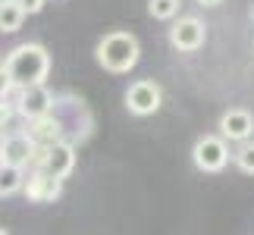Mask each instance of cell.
Wrapping results in <instances>:
<instances>
[{
  "label": "cell",
  "instance_id": "13",
  "mask_svg": "<svg viewBox=\"0 0 254 235\" xmlns=\"http://www.w3.org/2000/svg\"><path fill=\"white\" fill-rule=\"evenodd\" d=\"M179 6H182V0H148V13L154 19H160V22L176 19L179 16Z\"/></svg>",
  "mask_w": 254,
  "mask_h": 235
},
{
  "label": "cell",
  "instance_id": "19",
  "mask_svg": "<svg viewBox=\"0 0 254 235\" xmlns=\"http://www.w3.org/2000/svg\"><path fill=\"white\" fill-rule=\"evenodd\" d=\"M194 3H201V6H220L223 0H194Z\"/></svg>",
  "mask_w": 254,
  "mask_h": 235
},
{
  "label": "cell",
  "instance_id": "6",
  "mask_svg": "<svg viewBox=\"0 0 254 235\" xmlns=\"http://www.w3.org/2000/svg\"><path fill=\"white\" fill-rule=\"evenodd\" d=\"M160 101H163V91H160L157 82H151V78H138V82H132L129 91H126V107H129V113H135V116L157 113Z\"/></svg>",
  "mask_w": 254,
  "mask_h": 235
},
{
  "label": "cell",
  "instance_id": "8",
  "mask_svg": "<svg viewBox=\"0 0 254 235\" xmlns=\"http://www.w3.org/2000/svg\"><path fill=\"white\" fill-rule=\"evenodd\" d=\"M251 135H254V116L245 107H232V110L220 116V138L223 141L245 144V141H251Z\"/></svg>",
  "mask_w": 254,
  "mask_h": 235
},
{
  "label": "cell",
  "instance_id": "2",
  "mask_svg": "<svg viewBox=\"0 0 254 235\" xmlns=\"http://www.w3.org/2000/svg\"><path fill=\"white\" fill-rule=\"evenodd\" d=\"M97 63L104 66L107 72L113 75H123L138 66V57H141V44L132 32H110L97 41Z\"/></svg>",
  "mask_w": 254,
  "mask_h": 235
},
{
  "label": "cell",
  "instance_id": "15",
  "mask_svg": "<svg viewBox=\"0 0 254 235\" xmlns=\"http://www.w3.org/2000/svg\"><path fill=\"white\" fill-rule=\"evenodd\" d=\"M232 160H236V166H239L242 173L254 176V141H245V144H239V148L232 151Z\"/></svg>",
  "mask_w": 254,
  "mask_h": 235
},
{
  "label": "cell",
  "instance_id": "21",
  "mask_svg": "<svg viewBox=\"0 0 254 235\" xmlns=\"http://www.w3.org/2000/svg\"><path fill=\"white\" fill-rule=\"evenodd\" d=\"M9 3H16V0H0V6H9Z\"/></svg>",
  "mask_w": 254,
  "mask_h": 235
},
{
  "label": "cell",
  "instance_id": "12",
  "mask_svg": "<svg viewBox=\"0 0 254 235\" xmlns=\"http://www.w3.org/2000/svg\"><path fill=\"white\" fill-rule=\"evenodd\" d=\"M22 188H25V170L0 163V198H9V194H16Z\"/></svg>",
  "mask_w": 254,
  "mask_h": 235
},
{
  "label": "cell",
  "instance_id": "11",
  "mask_svg": "<svg viewBox=\"0 0 254 235\" xmlns=\"http://www.w3.org/2000/svg\"><path fill=\"white\" fill-rule=\"evenodd\" d=\"M35 151H38V148L28 141L25 132L6 135V138H3V163H6V166H19V170L32 166V163H35Z\"/></svg>",
  "mask_w": 254,
  "mask_h": 235
},
{
  "label": "cell",
  "instance_id": "17",
  "mask_svg": "<svg viewBox=\"0 0 254 235\" xmlns=\"http://www.w3.org/2000/svg\"><path fill=\"white\" fill-rule=\"evenodd\" d=\"M13 116H16V104H6V101H0V129L13 122Z\"/></svg>",
  "mask_w": 254,
  "mask_h": 235
},
{
  "label": "cell",
  "instance_id": "20",
  "mask_svg": "<svg viewBox=\"0 0 254 235\" xmlns=\"http://www.w3.org/2000/svg\"><path fill=\"white\" fill-rule=\"evenodd\" d=\"M0 163H3V138H0Z\"/></svg>",
  "mask_w": 254,
  "mask_h": 235
},
{
  "label": "cell",
  "instance_id": "16",
  "mask_svg": "<svg viewBox=\"0 0 254 235\" xmlns=\"http://www.w3.org/2000/svg\"><path fill=\"white\" fill-rule=\"evenodd\" d=\"M44 3H47V0H16V6L22 9L25 16H35V13H41V9H44Z\"/></svg>",
  "mask_w": 254,
  "mask_h": 235
},
{
  "label": "cell",
  "instance_id": "18",
  "mask_svg": "<svg viewBox=\"0 0 254 235\" xmlns=\"http://www.w3.org/2000/svg\"><path fill=\"white\" fill-rule=\"evenodd\" d=\"M9 91H16V85L9 82V75H6L3 69H0V101H6V94H9Z\"/></svg>",
  "mask_w": 254,
  "mask_h": 235
},
{
  "label": "cell",
  "instance_id": "22",
  "mask_svg": "<svg viewBox=\"0 0 254 235\" xmlns=\"http://www.w3.org/2000/svg\"><path fill=\"white\" fill-rule=\"evenodd\" d=\"M0 235H9V232H6V229H0Z\"/></svg>",
  "mask_w": 254,
  "mask_h": 235
},
{
  "label": "cell",
  "instance_id": "9",
  "mask_svg": "<svg viewBox=\"0 0 254 235\" xmlns=\"http://www.w3.org/2000/svg\"><path fill=\"white\" fill-rule=\"evenodd\" d=\"M25 198L28 201H35V204H51L60 198V191H63V182L60 179H54V176H47L44 170H35L32 176H25Z\"/></svg>",
  "mask_w": 254,
  "mask_h": 235
},
{
  "label": "cell",
  "instance_id": "10",
  "mask_svg": "<svg viewBox=\"0 0 254 235\" xmlns=\"http://www.w3.org/2000/svg\"><path fill=\"white\" fill-rule=\"evenodd\" d=\"M25 135H28V141H32L35 148H51V144L63 141V122L57 119L54 113H47V116H41V119L28 122Z\"/></svg>",
  "mask_w": 254,
  "mask_h": 235
},
{
  "label": "cell",
  "instance_id": "5",
  "mask_svg": "<svg viewBox=\"0 0 254 235\" xmlns=\"http://www.w3.org/2000/svg\"><path fill=\"white\" fill-rule=\"evenodd\" d=\"M16 113L25 122H35L41 116L54 113V94L47 85H32V88H16Z\"/></svg>",
  "mask_w": 254,
  "mask_h": 235
},
{
  "label": "cell",
  "instance_id": "3",
  "mask_svg": "<svg viewBox=\"0 0 254 235\" xmlns=\"http://www.w3.org/2000/svg\"><path fill=\"white\" fill-rule=\"evenodd\" d=\"M35 170H44L47 176H54V179H66L72 170H75V148L72 141H57L51 148H38L35 151Z\"/></svg>",
  "mask_w": 254,
  "mask_h": 235
},
{
  "label": "cell",
  "instance_id": "1",
  "mask_svg": "<svg viewBox=\"0 0 254 235\" xmlns=\"http://www.w3.org/2000/svg\"><path fill=\"white\" fill-rule=\"evenodd\" d=\"M3 72L9 75V82L16 88L44 85L47 72H51V57H47V51L41 44H19L6 54Z\"/></svg>",
  "mask_w": 254,
  "mask_h": 235
},
{
  "label": "cell",
  "instance_id": "14",
  "mask_svg": "<svg viewBox=\"0 0 254 235\" xmlns=\"http://www.w3.org/2000/svg\"><path fill=\"white\" fill-rule=\"evenodd\" d=\"M25 22V13L19 9L16 3H9V6H0V32H19Z\"/></svg>",
  "mask_w": 254,
  "mask_h": 235
},
{
  "label": "cell",
  "instance_id": "7",
  "mask_svg": "<svg viewBox=\"0 0 254 235\" xmlns=\"http://www.w3.org/2000/svg\"><path fill=\"white\" fill-rule=\"evenodd\" d=\"M204 41H207V25H204L198 16H182L179 22L170 28V44L176 51L191 54V51H198V47H204Z\"/></svg>",
  "mask_w": 254,
  "mask_h": 235
},
{
  "label": "cell",
  "instance_id": "23",
  "mask_svg": "<svg viewBox=\"0 0 254 235\" xmlns=\"http://www.w3.org/2000/svg\"><path fill=\"white\" fill-rule=\"evenodd\" d=\"M251 19H254V9H251Z\"/></svg>",
  "mask_w": 254,
  "mask_h": 235
},
{
  "label": "cell",
  "instance_id": "4",
  "mask_svg": "<svg viewBox=\"0 0 254 235\" xmlns=\"http://www.w3.org/2000/svg\"><path fill=\"white\" fill-rule=\"evenodd\" d=\"M191 160L201 173H220L229 163V144L220 135H201L191 148Z\"/></svg>",
  "mask_w": 254,
  "mask_h": 235
}]
</instances>
